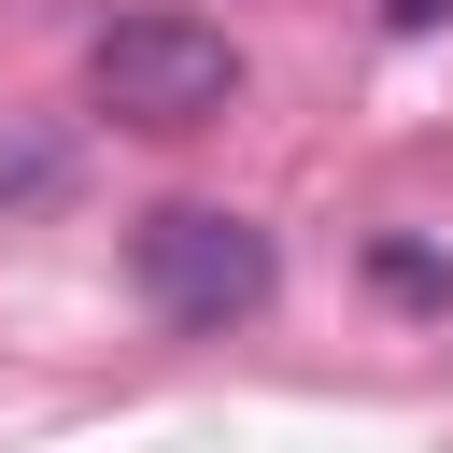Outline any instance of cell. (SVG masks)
Returning <instances> with one entry per match:
<instances>
[{
	"instance_id": "cell-2",
	"label": "cell",
	"mask_w": 453,
	"mask_h": 453,
	"mask_svg": "<svg viewBox=\"0 0 453 453\" xmlns=\"http://www.w3.org/2000/svg\"><path fill=\"white\" fill-rule=\"evenodd\" d=\"M127 283H142V311H156V326L226 340V326H255V311H269L283 255H269V226H255V212H226V198H156V212L127 226Z\"/></svg>"
},
{
	"instance_id": "cell-3",
	"label": "cell",
	"mask_w": 453,
	"mask_h": 453,
	"mask_svg": "<svg viewBox=\"0 0 453 453\" xmlns=\"http://www.w3.org/2000/svg\"><path fill=\"white\" fill-rule=\"evenodd\" d=\"M368 269H382V283H396V297H439V255H425V241H382V255H368Z\"/></svg>"
},
{
	"instance_id": "cell-1",
	"label": "cell",
	"mask_w": 453,
	"mask_h": 453,
	"mask_svg": "<svg viewBox=\"0 0 453 453\" xmlns=\"http://www.w3.org/2000/svg\"><path fill=\"white\" fill-rule=\"evenodd\" d=\"M241 42L212 28V14H113L99 42H85V99L113 113V127H142V142H198V127H226L241 113Z\"/></svg>"
},
{
	"instance_id": "cell-4",
	"label": "cell",
	"mask_w": 453,
	"mask_h": 453,
	"mask_svg": "<svg viewBox=\"0 0 453 453\" xmlns=\"http://www.w3.org/2000/svg\"><path fill=\"white\" fill-rule=\"evenodd\" d=\"M382 14H396V28H439V14H453V0H382Z\"/></svg>"
}]
</instances>
